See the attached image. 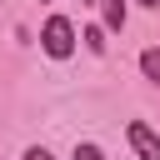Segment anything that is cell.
<instances>
[{"mask_svg": "<svg viewBox=\"0 0 160 160\" xmlns=\"http://www.w3.org/2000/svg\"><path fill=\"white\" fill-rule=\"evenodd\" d=\"M125 135H130V150H135L140 160H160V135H155L145 120H130V130H125Z\"/></svg>", "mask_w": 160, "mask_h": 160, "instance_id": "obj_2", "label": "cell"}, {"mask_svg": "<svg viewBox=\"0 0 160 160\" xmlns=\"http://www.w3.org/2000/svg\"><path fill=\"white\" fill-rule=\"evenodd\" d=\"M25 160H55V155H50L45 145H30V150H25Z\"/></svg>", "mask_w": 160, "mask_h": 160, "instance_id": "obj_7", "label": "cell"}, {"mask_svg": "<svg viewBox=\"0 0 160 160\" xmlns=\"http://www.w3.org/2000/svg\"><path fill=\"white\" fill-rule=\"evenodd\" d=\"M40 50H45L50 60H65V55L75 50V25H70L65 15H50V20L40 25Z\"/></svg>", "mask_w": 160, "mask_h": 160, "instance_id": "obj_1", "label": "cell"}, {"mask_svg": "<svg viewBox=\"0 0 160 160\" xmlns=\"http://www.w3.org/2000/svg\"><path fill=\"white\" fill-rule=\"evenodd\" d=\"M135 5H150V10H155V5H160V0H135Z\"/></svg>", "mask_w": 160, "mask_h": 160, "instance_id": "obj_8", "label": "cell"}, {"mask_svg": "<svg viewBox=\"0 0 160 160\" xmlns=\"http://www.w3.org/2000/svg\"><path fill=\"white\" fill-rule=\"evenodd\" d=\"M70 160H105V155H100V145H75Z\"/></svg>", "mask_w": 160, "mask_h": 160, "instance_id": "obj_6", "label": "cell"}, {"mask_svg": "<svg viewBox=\"0 0 160 160\" xmlns=\"http://www.w3.org/2000/svg\"><path fill=\"white\" fill-rule=\"evenodd\" d=\"M100 15H105V30H125V0H100Z\"/></svg>", "mask_w": 160, "mask_h": 160, "instance_id": "obj_3", "label": "cell"}, {"mask_svg": "<svg viewBox=\"0 0 160 160\" xmlns=\"http://www.w3.org/2000/svg\"><path fill=\"white\" fill-rule=\"evenodd\" d=\"M80 40H85V45H90V50L100 55V50H105V25H90V30L80 35Z\"/></svg>", "mask_w": 160, "mask_h": 160, "instance_id": "obj_5", "label": "cell"}, {"mask_svg": "<svg viewBox=\"0 0 160 160\" xmlns=\"http://www.w3.org/2000/svg\"><path fill=\"white\" fill-rule=\"evenodd\" d=\"M140 70H145V80H155V85H160V45L140 50Z\"/></svg>", "mask_w": 160, "mask_h": 160, "instance_id": "obj_4", "label": "cell"}]
</instances>
